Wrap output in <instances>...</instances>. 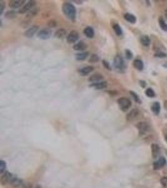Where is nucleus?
Returning a JSON list of instances; mask_svg holds the SVG:
<instances>
[{
  "label": "nucleus",
  "mask_w": 167,
  "mask_h": 188,
  "mask_svg": "<svg viewBox=\"0 0 167 188\" xmlns=\"http://www.w3.org/2000/svg\"><path fill=\"white\" fill-rule=\"evenodd\" d=\"M164 107L165 108L167 111V100H165L164 102Z\"/></svg>",
  "instance_id": "nucleus-42"
},
{
  "label": "nucleus",
  "mask_w": 167,
  "mask_h": 188,
  "mask_svg": "<svg viewBox=\"0 0 167 188\" xmlns=\"http://www.w3.org/2000/svg\"><path fill=\"white\" fill-rule=\"evenodd\" d=\"M140 43L144 47H149L150 44V39L149 36L143 35L140 38Z\"/></svg>",
  "instance_id": "nucleus-26"
},
{
  "label": "nucleus",
  "mask_w": 167,
  "mask_h": 188,
  "mask_svg": "<svg viewBox=\"0 0 167 188\" xmlns=\"http://www.w3.org/2000/svg\"><path fill=\"white\" fill-rule=\"evenodd\" d=\"M165 16L167 18V10L165 11Z\"/></svg>",
  "instance_id": "nucleus-45"
},
{
  "label": "nucleus",
  "mask_w": 167,
  "mask_h": 188,
  "mask_svg": "<svg viewBox=\"0 0 167 188\" xmlns=\"http://www.w3.org/2000/svg\"><path fill=\"white\" fill-rule=\"evenodd\" d=\"M145 94L147 97H150V98H153V97H155V93L154 92V90L151 88H148L146 91H145Z\"/></svg>",
  "instance_id": "nucleus-30"
},
{
  "label": "nucleus",
  "mask_w": 167,
  "mask_h": 188,
  "mask_svg": "<svg viewBox=\"0 0 167 188\" xmlns=\"http://www.w3.org/2000/svg\"><path fill=\"white\" fill-rule=\"evenodd\" d=\"M158 23L160 28L164 31H167V23H166L165 19L162 17H160L158 19Z\"/></svg>",
  "instance_id": "nucleus-28"
},
{
  "label": "nucleus",
  "mask_w": 167,
  "mask_h": 188,
  "mask_svg": "<svg viewBox=\"0 0 167 188\" xmlns=\"http://www.w3.org/2000/svg\"><path fill=\"white\" fill-rule=\"evenodd\" d=\"M107 86H108V83L106 81H101L98 82L93 83L90 85H89L90 87L94 88L97 90H102V89L106 88Z\"/></svg>",
  "instance_id": "nucleus-14"
},
{
  "label": "nucleus",
  "mask_w": 167,
  "mask_h": 188,
  "mask_svg": "<svg viewBox=\"0 0 167 188\" xmlns=\"http://www.w3.org/2000/svg\"><path fill=\"white\" fill-rule=\"evenodd\" d=\"M130 93L131 95L132 96V97L133 98V99H134V101L137 102V103H141V100H140V98H139L138 95L135 92H133V91H130Z\"/></svg>",
  "instance_id": "nucleus-33"
},
{
  "label": "nucleus",
  "mask_w": 167,
  "mask_h": 188,
  "mask_svg": "<svg viewBox=\"0 0 167 188\" xmlns=\"http://www.w3.org/2000/svg\"><path fill=\"white\" fill-rule=\"evenodd\" d=\"M140 135H144L150 130V126L146 122H140L136 126Z\"/></svg>",
  "instance_id": "nucleus-3"
},
{
  "label": "nucleus",
  "mask_w": 167,
  "mask_h": 188,
  "mask_svg": "<svg viewBox=\"0 0 167 188\" xmlns=\"http://www.w3.org/2000/svg\"><path fill=\"white\" fill-rule=\"evenodd\" d=\"M103 79H104L103 75H101V74L96 73V74H94L90 75V77L88 78V81L93 83L101 82Z\"/></svg>",
  "instance_id": "nucleus-15"
},
{
  "label": "nucleus",
  "mask_w": 167,
  "mask_h": 188,
  "mask_svg": "<svg viewBox=\"0 0 167 188\" xmlns=\"http://www.w3.org/2000/svg\"><path fill=\"white\" fill-rule=\"evenodd\" d=\"M62 11L64 15L70 20H75L76 17V10L75 6L68 2H65L62 5Z\"/></svg>",
  "instance_id": "nucleus-1"
},
{
  "label": "nucleus",
  "mask_w": 167,
  "mask_h": 188,
  "mask_svg": "<svg viewBox=\"0 0 167 188\" xmlns=\"http://www.w3.org/2000/svg\"><path fill=\"white\" fill-rule=\"evenodd\" d=\"M140 85L142 86L143 88H145L146 87V82L145 81H143V80L140 81Z\"/></svg>",
  "instance_id": "nucleus-41"
},
{
  "label": "nucleus",
  "mask_w": 167,
  "mask_h": 188,
  "mask_svg": "<svg viewBox=\"0 0 167 188\" xmlns=\"http://www.w3.org/2000/svg\"><path fill=\"white\" fill-rule=\"evenodd\" d=\"M6 162L3 160L0 161V173L1 174L6 171Z\"/></svg>",
  "instance_id": "nucleus-31"
},
{
  "label": "nucleus",
  "mask_w": 167,
  "mask_h": 188,
  "mask_svg": "<svg viewBox=\"0 0 167 188\" xmlns=\"http://www.w3.org/2000/svg\"><path fill=\"white\" fill-rule=\"evenodd\" d=\"M102 62H103V66H104L105 68H106L108 70H111V67L110 66V64H109V63L107 61L103 60Z\"/></svg>",
  "instance_id": "nucleus-37"
},
{
  "label": "nucleus",
  "mask_w": 167,
  "mask_h": 188,
  "mask_svg": "<svg viewBox=\"0 0 167 188\" xmlns=\"http://www.w3.org/2000/svg\"><path fill=\"white\" fill-rule=\"evenodd\" d=\"M133 66L134 68L139 71L143 70V69L144 68V65H143V62L140 59H137L135 60H134Z\"/></svg>",
  "instance_id": "nucleus-24"
},
{
  "label": "nucleus",
  "mask_w": 167,
  "mask_h": 188,
  "mask_svg": "<svg viewBox=\"0 0 167 188\" xmlns=\"http://www.w3.org/2000/svg\"><path fill=\"white\" fill-rule=\"evenodd\" d=\"M125 55L128 60H131L133 58V54L132 51L129 50H125Z\"/></svg>",
  "instance_id": "nucleus-35"
},
{
  "label": "nucleus",
  "mask_w": 167,
  "mask_h": 188,
  "mask_svg": "<svg viewBox=\"0 0 167 188\" xmlns=\"http://www.w3.org/2000/svg\"><path fill=\"white\" fill-rule=\"evenodd\" d=\"M36 2L35 1H33V0L29 1L24 6H23L20 10H19L18 12L21 14L26 13H27L28 11L33 9V8L36 6Z\"/></svg>",
  "instance_id": "nucleus-6"
},
{
  "label": "nucleus",
  "mask_w": 167,
  "mask_h": 188,
  "mask_svg": "<svg viewBox=\"0 0 167 188\" xmlns=\"http://www.w3.org/2000/svg\"><path fill=\"white\" fill-rule=\"evenodd\" d=\"M67 35V30L63 28H60L57 30L55 33V37L57 38H63Z\"/></svg>",
  "instance_id": "nucleus-21"
},
{
  "label": "nucleus",
  "mask_w": 167,
  "mask_h": 188,
  "mask_svg": "<svg viewBox=\"0 0 167 188\" xmlns=\"http://www.w3.org/2000/svg\"><path fill=\"white\" fill-rule=\"evenodd\" d=\"M94 70V67L92 66H86L85 67H83L79 70V74L81 76H86L89 73L92 72Z\"/></svg>",
  "instance_id": "nucleus-17"
},
{
  "label": "nucleus",
  "mask_w": 167,
  "mask_h": 188,
  "mask_svg": "<svg viewBox=\"0 0 167 188\" xmlns=\"http://www.w3.org/2000/svg\"><path fill=\"white\" fill-rule=\"evenodd\" d=\"M124 18L125 20H126L128 22H129L130 23H135L137 22V18L133 15L130 14V13H125L124 15Z\"/></svg>",
  "instance_id": "nucleus-23"
},
{
  "label": "nucleus",
  "mask_w": 167,
  "mask_h": 188,
  "mask_svg": "<svg viewBox=\"0 0 167 188\" xmlns=\"http://www.w3.org/2000/svg\"><path fill=\"white\" fill-rule=\"evenodd\" d=\"M52 35V31L50 29H43L38 33V36L42 40H47Z\"/></svg>",
  "instance_id": "nucleus-8"
},
{
  "label": "nucleus",
  "mask_w": 167,
  "mask_h": 188,
  "mask_svg": "<svg viewBox=\"0 0 167 188\" xmlns=\"http://www.w3.org/2000/svg\"><path fill=\"white\" fill-rule=\"evenodd\" d=\"M48 26L50 28H54L56 26V22L53 19H51L48 22Z\"/></svg>",
  "instance_id": "nucleus-36"
},
{
  "label": "nucleus",
  "mask_w": 167,
  "mask_h": 188,
  "mask_svg": "<svg viewBox=\"0 0 167 188\" xmlns=\"http://www.w3.org/2000/svg\"><path fill=\"white\" fill-rule=\"evenodd\" d=\"M4 7H5V6L3 4V2L2 1H0V15H1L3 14V11L4 10Z\"/></svg>",
  "instance_id": "nucleus-38"
},
{
  "label": "nucleus",
  "mask_w": 167,
  "mask_h": 188,
  "mask_svg": "<svg viewBox=\"0 0 167 188\" xmlns=\"http://www.w3.org/2000/svg\"><path fill=\"white\" fill-rule=\"evenodd\" d=\"M38 8H35L34 9H32L30 11L29 13H28V14L27 15V17L28 18H32L34 17L35 16H36L38 14Z\"/></svg>",
  "instance_id": "nucleus-29"
},
{
  "label": "nucleus",
  "mask_w": 167,
  "mask_h": 188,
  "mask_svg": "<svg viewBox=\"0 0 167 188\" xmlns=\"http://www.w3.org/2000/svg\"><path fill=\"white\" fill-rule=\"evenodd\" d=\"M162 188H167V177H163L160 179Z\"/></svg>",
  "instance_id": "nucleus-34"
},
{
  "label": "nucleus",
  "mask_w": 167,
  "mask_h": 188,
  "mask_svg": "<svg viewBox=\"0 0 167 188\" xmlns=\"http://www.w3.org/2000/svg\"><path fill=\"white\" fill-rule=\"evenodd\" d=\"M160 109H161V106H160V103L158 102H154L152 106H151V110L153 112V113L155 115H158Z\"/></svg>",
  "instance_id": "nucleus-20"
},
{
  "label": "nucleus",
  "mask_w": 167,
  "mask_h": 188,
  "mask_svg": "<svg viewBox=\"0 0 167 188\" xmlns=\"http://www.w3.org/2000/svg\"><path fill=\"white\" fill-rule=\"evenodd\" d=\"M38 29H39V27H38V26L34 25L24 32V36L29 38H32L38 31Z\"/></svg>",
  "instance_id": "nucleus-12"
},
{
  "label": "nucleus",
  "mask_w": 167,
  "mask_h": 188,
  "mask_svg": "<svg viewBox=\"0 0 167 188\" xmlns=\"http://www.w3.org/2000/svg\"><path fill=\"white\" fill-rule=\"evenodd\" d=\"M164 137H165V141L167 142V132L164 134Z\"/></svg>",
  "instance_id": "nucleus-43"
},
{
  "label": "nucleus",
  "mask_w": 167,
  "mask_h": 188,
  "mask_svg": "<svg viewBox=\"0 0 167 188\" xmlns=\"http://www.w3.org/2000/svg\"><path fill=\"white\" fill-rule=\"evenodd\" d=\"M79 38L78 32L75 30L72 31L67 37V41L68 43H75Z\"/></svg>",
  "instance_id": "nucleus-7"
},
{
  "label": "nucleus",
  "mask_w": 167,
  "mask_h": 188,
  "mask_svg": "<svg viewBox=\"0 0 167 188\" xmlns=\"http://www.w3.org/2000/svg\"><path fill=\"white\" fill-rule=\"evenodd\" d=\"M151 155L153 159H157L159 156L160 153V148L158 145L156 144H153L151 146Z\"/></svg>",
  "instance_id": "nucleus-16"
},
{
  "label": "nucleus",
  "mask_w": 167,
  "mask_h": 188,
  "mask_svg": "<svg viewBox=\"0 0 167 188\" xmlns=\"http://www.w3.org/2000/svg\"><path fill=\"white\" fill-rule=\"evenodd\" d=\"M4 16L6 18L9 19H13L16 18L17 13L13 10H8L5 13Z\"/></svg>",
  "instance_id": "nucleus-25"
},
{
  "label": "nucleus",
  "mask_w": 167,
  "mask_h": 188,
  "mask_svg": "<svg viewBox=\"0 0 167 188\" xmlns=\"http://www.w3.org/2000/svg\"><path fill=\"white\" fill-rule=\"evenodd\" d=\"M166 159L163 158V157H162V158H160V159L155 161V163H153V169L155 170H158V169H160L161 168L165 166V165L166 164Z\"/></svg>",
  "instance_id": "nucleus-10"
},
{
  "label": "nucleus",
  "mask_w": 167,
  "mask_h": 188,
  "mask_svg": "<svg viewBox=\"0 0 167 188\" xmlns=\"http://www.w3.org/2000/svg\"><path fill=\"white\" fill-rule=\"evenodd\" d=\"M140 111L137 109H133L132 111L128 113L126 115V120L129 122L133 121L138 117L140 115Z\"/></svg>",
  "instance_id": "nucleus-9"
},
{
  "label": "nucleus",
  "mask_w": 167,
  "mask_h": 188,
  "mask_svg": "<svg viewBox=\"0 0 167 188\" xmlns=\"http://www.w3.org/2000/svg\"><path fill=\"white\" fill-rule=\"evenodd\" d=\"M14 176V175L9 171H5L1 175V179H0V182H1V184L3 186L9 184Z\"/></svg>",
  "instance_id": "nucleus-4"
},
{
  "label": "nucleus",
  "mask_w": 167,
  "mask_h": 188,
  "mask_svg": "<svg viewBox=\"0 0 167 188\" xmlns=\"http://www.w3.org/2000/svg\"><path fill=\"white\" fill-rule=\"evenodd\" d=\"M83 33H84V34L87 38H92L95 35L94 30L91 27H86L84 29V30H83Z\"/></svg>",
  "instance_id": "nucleus-19"
},
{
  "label": "nucleus",
  "mask_w": 167,
  "mask_h": 188,
  "mask_svg": "<svg viewBox=\"0 0 167 188\" xmlns=\"http://www.w3.org/2000/svg\"><path fill=\"white\" fill-rule=\"evenodd\" d=\"M35 188H42V187H41V186H40V185H37V186L35 187Z\"/></svg>",
  "instance_id": "nucleus-44"
},
{
  "label": "nucleus",
  "mask_w": 167,
  "mask_h": 188,
  "mask_svg": "<svg viewBox=\"0 0 167 188\" xmlns=\"http://www.w3.org/2000/svg\"><path fill=\"white\" fill-rule=\"evenodd\" d=\"M98 61H99V56L96 54L92 55L89 59V62H90V63H96Z\"/></svg>",
  "instance_id": "nucleus-32"
},
{
  "label": "nucleus",
  "mask_w": 167,
  "mask_h": 188,
  "mask_svg": "<svg viewBox=\"0 0 167 188\" xmlns=\"http://www.w3.org/2000/svg\"><path fill=\"white\" fill-rule=\"evenodd\" d=\"M88 45L83 41H80L78 43L74 45L73 49L76 51H83L87 48Z\"/></svg>",
  "instance_id": "nucleus-18"
},
{
  "label": "nucleus",
  "mask_w": 167,
  "mask_h": 188,
  "mask_svg": "<svg viewBox=\"0 0 167 188\" xmlns=\"http://www.w3.org/2000/svg\"><path fill=\"white\" fill-rule=\"evenodd\" d=\"M118 104L123 112L127 111L132 106L131 100L126 97H121L117 100Z\"/></svg>",
  "instance_id": "nucleus-2"
},
{
  "label": "nucleus",
  "mask_w": 167,
  "mask_h": 188,
  "mask_svg": "<svg viewBox=\"0 0 167 188\" xmlns=\"http://www.w3.org/2000/svg\"><path fill=\"white\" fill-rule=\"evenodd\" d=\"M24 3V0H11V1H9L8 6L11 8L16 9L21 7Z\"/></svg>",
  "instance_id": "nucleus-11"
},
{
  "label": "nucleus",
  "mask_w": 167,
  "mask_h": 188,
  "mask_svg": "<svg viewBox=\"0 0 167 188\" xmlns=\"http://www.w3.org/2000/svg\"><path fill=\"white\" fill-rule=\"evenodd\" d=\"M113 65L117 70L121 71L125 68V62L121 56L117 55L113 60Z\"/></svg>",
  "instance_id": "nucleus-5"
},
{
  "label": "nucleus",
  "mask_w": 167,
  "mask_h": 188,
  "mask_svg": "<svg viewBox=\"0 0 167 188\" xmlns=\"http://www.w3.org/2000/svg\"><path fill=\"white\" fill-rule=\"evenodd\" d=\"M9 184H10L13 188H21L24 183L21 179H19L14 176Z\"/></svg>",
  "instance_id": "nucleus-13"
},
{
  "label": "nucleus",
  "mask_w": 167,
  "mask_h": 188,
  "mask_svg": "<svg viewBox=\"0 0 167 188\" xmlns=\"http://www.w3.org/2000/svg\"><path fill=\"white\" fill-rule=\"evenodd\" d=\"M155 56H158V57H160V58H163V57L166 56V55L165 54L163 53V52H157V53H156Z\"/></svg>",
  "instance_id": "nucleus-39"
},
{
  "label": "nucleus",
  "mask_w": 167,
  "mask_h": 188,
  "mask_svg": "<svg viewBox=\"0 0 167 188\" xmlns=\"http://www.w3.org/2000/svg\"><path fill=\"white\" fill-rule=\"evenodd\" d=\"M89 56V53L86 51V52L82 53H78L75 55V58L76 60L78 61H83L86 60Z\"/></svg>",
  "instance_id": "nucleus-22"
},
{
  "label": "nucleus",
  "mask_w": 167,
  "mask_h": 188,
  "mask_svg": "<svg viewBox=\"0 0 167 188\" xmlns=\"http://www.w3.org/2000/svg\"><path fill=\"white\" fill-rule=\"evenodd\" d=\"M21 188H32V185L31 183H24V184Z\"/></svg>",
  "instance_id": "nucleus-40"
},
{
  "label": "nucleus",
  "mask_w": 167,
  "mask_h": 188,
  "mask_svg": "<svg viewBox=\"0 0 167 188\" xmlns=\"http://www.w3.org/2000/svg\"><path fill=\"white\" fill-rule=\"evenodd\" d=\"M166 154H167V150H166Z\"/></svg>",
  "instance_id": "nucleus-46"
},
{
  "label": "nucleus",
  "mask_w": 167,
  "mask_h": 188,
  "mask_svg": "<svg viewBox=\"0 0 167 188\" xmlns=\"http://www.w3.org/2000/svg\"><path fill=\"white\" fill-rule=\"evenodd\" d=\"M112 27L115 31V33H116L117 36H121L122 34H123V31H122L121 27L118 23H114Z\"/></svg>",
  "instance_id": "nucleus-27"
}]
</instances>
